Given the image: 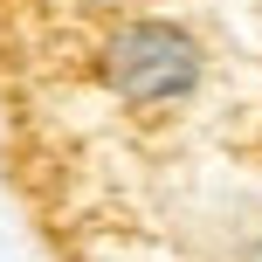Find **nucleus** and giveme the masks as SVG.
<instances>
[{"instance_id": "obj_1", "label": "nucleus", "mask_w": 262, "mask_h": 262, "mask_svg": "<svg viewBox=\"0 0 262 262\" xmlns=\"http://www.w3.org/2000/svg\"><path fill=\"white\" fill-rule=\"evenodd\" d=\"M97 69H104V83L131 111H172V104H186V97L200 90L207 55H200V41L186 35L180 21H166V14H124L104 35V49H97Z\"/></svg>"}]
</instances>
